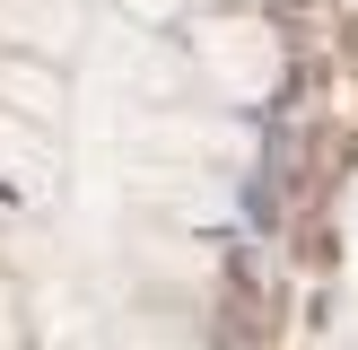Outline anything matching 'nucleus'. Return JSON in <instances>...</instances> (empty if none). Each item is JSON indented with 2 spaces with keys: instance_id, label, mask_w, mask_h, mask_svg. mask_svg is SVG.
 Segmentation results:
<instances>
[{
  "instance_id": "1",
  "label": "nucleus",
  "mask_w": 358,
  "mask_h": 350,
  "mask_svg": "<svg viewBox=\"0 0 358 350\" xmlns=\"http://www.w3.org/2000/svg\"><path fill=\"white\" fill-rule=\"evenodd\" d=\"M192 70H201L227 105H262V97L280 88V35L262 27L254 9L192 18Z\"/></svg>"
},
{
  "instance_id": "2",
  "label": "nucleus",
  "mask_w": 358,
  "mask_h": 350,
  "mask_svg": "<svg viewBox=\"0 0 358 350\" xmlns=\"http://www.w3.org/2000/svg\"><path fill=\"white\" fill-rule=\"evenodd\" d=\"M140 149H166L175 167H210V175H236L245 158H254V132L227 114H192V105H157V114L131 122Z\"/></svg>"
},
{
  "instance_id": "3",
  "label": "nucleus",
  "mask_w": 358,
  "mask_h": 350,
  "mask_svg": "<svg viewBox=\"0 0 358 350\" xmlns=\"http://www.w3.org/2000/svg\"><path fill=\"white\" fill-rule=\"evenodd\" d=\"M0 44H17V52H70L79 44V0H0Z\"/></svg>"
},
{
  "instance_id": "4",
  "label": "nucleus",
  "mask_w": 358,
  "mask_h": 350,
  "mask_svg": "<svg viewBox=\"0 0 358 350\" xmlns=\"http://www.w3.org/2000/svg\"><path fill=\"white\" fill-rule=\"evenodd\" d=\"M201 175H210V167H149L140 192H149L157 210H175V219H227V192L201 184Z\"/></svg>"
},
{
  "instance_id": "5",
  "label": "nucleus",
  "mask_w": 358,
  "mask_h": 350,
  "mask_svg": "<svg viewBox=\"0 0 358 350\" xmlns=\"http://www.w3.org/2000/svg\"><path fill=\"white\" fill-rule=\"evenodd\" d=\"M44 167H52L44 122H27V114L0 105V184H44Z\"/></svg>"
},
{
  "instance_id": "6",
  "label": "nucleus",
  "mask_w": 358,
  "mask_h": 350,
  "mask_svg": "<svg viewBox=\"0 0 358 350\" xmlns=\"http://www.w3.org/2000/svg\"><path fill=\"white\" fill-rule=\"evenodd\" d=\"M0 97H9V114H27V122L62 114V88H52V70H35V62H0Z\"/></svg>"
},
{
  "instance_id": "7",
  "label": "nucleus",
  "mask_w": 358,
  "mask_h": 350,
  "mask_svg": "<svg viewBox=\"0 0 358 350\" xmlns=\"http://www.w3.org/2000/svg\"><path fill=\"white\" fill-rule=\"evenodd\" d=\"M122 350H184V342H122Z\"/></svg>"
}]
</instances>
